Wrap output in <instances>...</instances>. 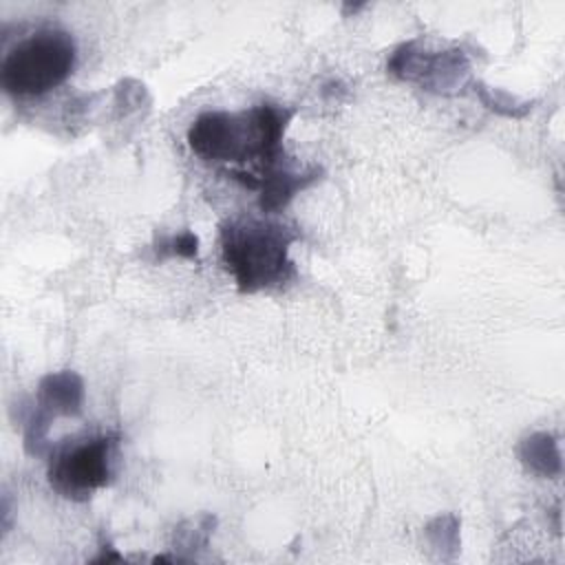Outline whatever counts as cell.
<instances>
[{
  "label": "cell",
  "instance_id": "cell-2",
  "mask_svg": "<svg viewBox=\"0 0 565 565\" xmlns=\"http://www.w3.org/2000/svg\"><path fill=\"white\" fill-rule=\"evenodd\" d=\"M296 232L267 218H234L221 227L223 263L238 291L254 294L289 282L296 276L289 247Z\"/></svg>",
  "mask_w": 565,
  "mask_h": 565
},
{
  "label": "cell",
  "instance_id": "cell-3",
  "mask_svg": "<svg viewBox=\"0 0 565 565\" xmlns=\"http://www.w3.org/2000/svg\"><path fill=\"white\" fill-rule=\"evenodd\" d=\"M75 57L77 46L66 29H38L4 55L0 64V84L15 97L44 95L73 73Z\"/></svg>",
  "mask_w": 565,
  "mask_h": 565
},
{
  "label": "cell",
  "instance_id": "cell-10",
  "mask_svg": "<svg viewBox=\"0 0 565 565\" xmlns=\"http://www.w3.org/2000/svg\"><path fill=\"white\" fill-rule=\"evenodd\" d=\"M154 252L159 258H170V256L194 258L199 252V238L194 232H188V230L172 236H161L154 243Z\"/></svg>",
  "mask_w": 565,
  "mask_h": 565
},
{
  "label": "cell",
  "instance_id": "cell-6",
  "mask_svg": "<svg viewBox=\"0 0 565 565\" xmlns=\"http://www.w3.org/2000/svg\"><path fill=\"white\" fill-rule=\"evenodd\" d=\"M320 168L311 166L307 170H291L289 166L280 163L254 177L247 188L258 192V205L265 214L280 212L298 192L309 188L316 179H320Z\"/></svg>",
  "mask_w": 565,
  "mask_h": 565
},
{
  "label": "cell",
  "instance_id": "cell-1",
  "mask_svg": "<svg viewBox=\"0 0 565 565\" xmlns=\"http://www.w3.org/2000/svg\"><path fill=\"white\" fill-rule=\"evenodd\" d=\"M294 110L278 104H256L245 110H207L188 128L196 157L212 163L241 166L230 177L247 188L260 172L285 163L282 137Z\"/></svg>",
  "mask_w": 565,
  "mask_h": 565
},
{
  "label": "cell",
  "instance_id": "cell-8",
  "mask_svg": "<svg viewBox=\"0 0 565 565\" xmlns=\"http://www.w3.org/2000/svg\"><path fill=\"white\" fill-rule=\"evenodd\" d=\"M523 466L541 477H556L561 472L558 441L547 433H534L519 444Z\"/></svg>",
  "mask_w": 565,
  "mask_h": 565
},
{
  "label": "cell",
  "instance_id": "cell-7",
  "mask_svg": "<svg viewBox=\"0 0 565 565\" xmlns=\"http://www.w3.org/2000/svg\"><path fill=\"white\" fill-rule=\"evenodd\" d=\"M35 404L55 417H77L84 408V380L75 371L49 373L40 380Z\"/></svg>",
  "mask_w": 565,
  "mask_h": 565
},
{
  "label": "cell",
  "instance_id": "cell-4",
  "mask_svg": "<svg viewBox=\"0 0 565 565\" xmlns=\"http://www.w3.org/2000/svg\"><path fill=\"white\" fill-rule=\"evenodd\" d=\"M119 439L113 433L66 441L51 452L49 483L73 501H86L106 488L115 475Z\"/></svg>",
  "mask_w": 565,
  "mask_h": 565
},
{
  "label": "cell",
  "instance_id": "cell-9",
  "mask_svg": "<svg viewBox=\"0 0 565 565\" xmlns=\"http://www.w3.org/2000/svg\"><path fill=\"white\" fill-rule=\"evenodd\" d=\"M472 86H475V93L479 95V99H481L490 110H494V113H499V115H505V117H523V115L532 108L530 102H521V99L512 97V95L505 93V90L490 88V86H486V84H481V82H475Z\"/></svg>",
  "mask_w": 565,
  "mask_h": 565
},
{
  "label": "cell",
  "instance_id": "cell-5",
  "mask_svg": "<svg viewBox=\"0 0 565 565\" xmlns=\"http://www.w3.org/2000/svg\"><path fill=\"white\" fill-rule=\"evenodd\" d=\"M386 68L391 75L417 82L428 90L452 93L466 84L470 62L459 49L428 51L417 40H411L391 53Z\"/></svg>",
  "mask_w": 565,
  "mask_h": 565
}]
</instances>
